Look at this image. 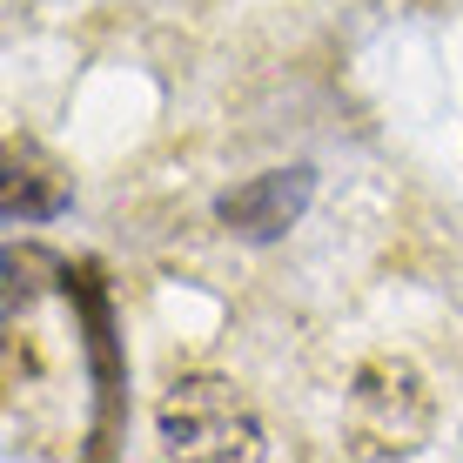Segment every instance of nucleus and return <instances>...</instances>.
<instances>
[{
    "label": "nucleus",
    "mask_w": 463,
    "mask_h": 463,
    "mask_svg": "<svg viewBox=\"0 0 463 463\" xmlns=\"http://www.w3.org/2000/svg\"><path fill=\"white\" fill-rule=\"evenodd\" d=\"M430 417H437V403H430L423 376L396 356L363 363L349 383V430L363 450H417L430 437Z\"/></svg>",
    "instance_id": "nucleus-2"
},
{
    "label": "nucleus",
    "mask_w": 463,
    "mask_h": 463,
    "mask_svg": "<svg viewBox=\"0 0 463 463\" xmlns=\"http://www.w3.org/2000/svg\"><path fill=\"white\" fill-rule=\"evenodd\" d=\"M155 437H162L168 457H215V463L269 450L249 396L235 390V383H222V376H182L162 396V410H155Z\"/></svg>",
    "instance_id": "nucleus-1"
},
{
    "label": "nucleus",
    "mask_w": 463,
    "mask_h": 463,
    "mask_svg": "<svg viewBox=\"0 0 463 463\" xmlns=\"http://www.w3.org/2000/svg\"><path fill=\"white\" fill-rule=\"evenodd\" d=\"M302 202H309V168H269L222 195V222L242 235H282L302 215Z\"/></svg>",
    "instance_id": "nucleus-3"
}]
</instances>
